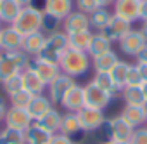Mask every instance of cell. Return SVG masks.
<instances>
[{
	"mask_svg": "<svg viewBox=\"0 0 147 144\" xmlns=\"http://www.w3.org/2000/svg\"><path fill=\"white\" fill-rule=\"evenodd\" d=\"M121 99H123L125 106H142L144 101H145L140 85H126V87H123Z\"/></svg>",
	"mask_w": 147,
	"mask_h": 144,
	"instance_id": "cell-28",
	"label": "cell"
},
{
	"mask_svg": "<svg viewBox=\"0 0 147 144\" xmlns=\"http://www.w3.org/2000/svg\"><path fill=\"white\" fill-rule=\"evenodd\" d=\"M140 89H142V92H144V97L147 99V82H142V85H140Z\"/></svg>",
	"mask_w": 147,
	"mask_h": 144,
	"instance_id": "cell-49",
	"label": "cell"
},
{
	"mask_svg": "<svg viewBox=\"0 0 147 144\" xmlns=\"http://www.w3.org/2000/svg\"><path fill=\"white\" fill-rule=\"evenodd\" d=\"M138 30H140V33L144 35V38H145V42H147V21H142V26H140Z\"/></svg>",
	"mask_w": 147,
	"mask_h": 144,
	"instance_id": "cell-47",
	"label": "cell"
},
{
	"mask_svg": "<svg viewBox=\"0 0 147 144\" xmlns=\"http://www.w3.org/2000/svg\"><path fill=\"white\" fill-rule=\"evenodd\" d=\"M76 115H78L82 130H85L87 134L97 132V130L102 127V123L107 120L102 109H94V108H87V106H83Z\"/></svg>",
	"mask_w": 147,
	"mask_h": 144,
	"instance_id": "cell-6",
	"label": "cell"
},
{
	"mask_svg": "<svg viewBox=\"0 0 147 144\" xmlns=\"http://www.w3.org/2000/svg\"><path fill=\"white\" fill-rule=\"evenodd\" d=\"M137 64V69L142 77V82H147V64H142V62H135Z\"/></svg>",
	"mask_w": 147,
	"mask_h": 144,
	"instance_id": "cell-43",
	"label": "cell"
},
{
	"mask_svg": "<svg viewBox=\"0 0 147 144\" xmlns=\"http://www.w3.org/2000/svg\"><path fill=\"white\" fill-rule=\"evenodd\" d=\"M76 84V80L73 78V77H67V75H64V73H61L49 87H47V90H49V97H50V101H52V104H59L61 106V103H62V99H64V96L69 92V89Z\"/></svg>",
	"mask_w": 147,
	"mask_h": 144,
	"instance_id": "cell-10",
	"label": "cell"
},
{
	"mask_svg": "<svg viewBox=\"0 0 147 144\" xmlns=\"http://www.w3.org/2000/svg\"><path fill=\"white\" fill-rule=\"evenodd\" d=\"M142 109H144V113H145V115H147V99H145V101H144V104H142Z\"/></svg>",
	"mask_w": 147,
	"mask_h": 144,
	"instance_id": "cell-51",
	"label": "cell"
},
{
	"mask_svg": "<svg viewBox=\"0 0 147 144\" xmlns=\"http://www.w3.org/2000/svg\"><path fill=\"white\" fill-rule=\"evenodd\" d=\"M49 144H75V142H73L71 137H67V135H64V134H61V132H55V134L52 135V139H50Z\"/></svg>",
	"mask_w": 147,
	"mask_h": 144,
	"instance_id": "cell-40",
	"label": "cell"
},
{
	"mask_svg": "<svg viewBox=\"0 0 147 144\" xmlns=\"http://www.w3.org/2000/svg\"><path fill=\"white\" fill-rule=\"evenodd\" d=\"M97 4H99V7H109L114 4V0H97Z\"/></svg>",
	"mask_w": 147,
	"mask_h": 144,
	"instance_id": "cell-46",
	"label": "cell"
},
{
	"mask_svg": "<svg viewBox=\"0 0 147 144\" xmlns=\"http://www.w3.org/2000/svg\"><path fill=\"white\" fill-rule=\"evenodd\" d=\"M31 57L23 50H2L0 52V84L11 77H16L30 66Z\"/></svg>",
	"mask_w": 147,
	"mask_h": 144,
	"instance_id": "cell-2",
	"label": "cell"
},
{
	"mask_svg": "<svg viewBox=\"0 0 147 144\" xmlns=\"http://www.w3.org/2000/svg\"><path fill=\"white\" fill-rule=\"evenodd\" d=\"M62 28V21L49 12H43V18H42V26H40V31L45 33V35H52L55 31H61Z\"/></svg>",
	"mask_w": 147,
	"mask_h": 144,
	"instance_id": "cell-34",
	"label": "cell"
},
{
	"mask_svg": "<svg viewBox=\"0 0 147 144\" xmlns=\"http://www.w3.org/2000/svg\"><path fill=\"white\" fill-rule=\"evenodd\" d=\"M21 5L16 0H0V21L4 24H12L21 12Z\"/></svg>",
	"mask_w": 147,
	"mask_h": 144,
	"instance_id": "cell-26",
	"label": "cell"
},
{
	"mask_svg": "<svg viewBox=\"0 0 147 144\" xmlns=\"http://www.w3.org/2000/svg\"><path fill=\"white\" fill-rule=\"evenodd\" d=\"M90 30V19L88 14L75 9L64 21H62V31L71 35V33H78V31H87Z\"/></svg>",
	"mask_w": 147,
	"mask_h": 144,
	"instance_id": "cell-14",
	"label": "cell"
},
{
	"mask_svg": "<svg viewBox=\"0 0 147 144\" xmlns=\"http://www.w3.org/2000/svg\"><path fill=\"white\" fill-rule=\"evenodd\" d=\"M114 11L113 14L126 19L128 23H135L140 19V7H142V0H114L113 4Z\"/></svg>",
	"mask_w": 147,
	"mask_h": 144,
	"instance_id": "cell-9",
	"label": "cell"
},
{
	"mask_svg": "<svg viewBox=\"0 0 147 144\" xmlns=\"http://www.w3.org/2000/svg\"><path fill=\"white\" fill-rule=\"evenodd\" d=\"M119 49L126 54V56H131V57H137V54L144 49V45L147 43L144 35L140 33V30H130L119 42Z\"/></svg>",
	"mask_w": 147,
	"mask_h": 144,
	"instance_id": "cell-13",
	"label": "cell"
},
{
	"mask_svg": "<svg viewBox=\"0 0 147 144\" xmlns=\"http://www.w3.org/2000/svg\"><path fill=\"white\" fill-rule=\"evenodd\" d=\"M119 116L133 128H138V127H144L145 122H147V115L144 113L142 106H125L121 111H119Z\"/></svg>",
	"mask_w": 147,
	"mask_h": 144,
	"instance_id": "cell-22",
	"label": "cell"
},
{
	"mask_svg": "<svg viewBox=\"0 0 147 144\" xmlns=\"http://www.w3.org/2000/svg\"><path fill=\"white\" fill-rule=\"evenodd\" d=\"M75 5L78 7V11H82L85 14H92L95 9H99L97 0H76Z\"/></svg>",
	"mask_w": 147,
	"mask_h": 144,
	"instance_id": "cell-37",
	"label": "cell"
},
{
	"mask_svg": "<svg viewBox=\"0 0 147 144\" xmlns=\"http://www.w3.org/2000/svg\"><path fill=\"white\" fill-rule=\"evenodd\" d=\"M42 18H43V11H38L35 7H23L19 16L16 18V21L12 23V26L23 35H31L35 31H40V26H42Z\"/></svg>",
	"mask_w": 147,
	"mask_h": 144,
	"instance_id": "cell-4",
	"label": "cell"
},
{
	"mask_svg": "<svg viewBox=\"0 0 147 144\" xmlns=\"http://www.w3.org/2000/svg\"><path fill=\"white\" fill-rule=\"evenodd\" d=\"M31 97H33V94H30L28 90H19V92H16L14 96H11L9 97V106H12V108H21V109H26L28 108V104H30V101H31Z\"/></svg>",
	"mask_w": 147,
	"mask_h": 144,
	"instance_id": "cell-35",
	"label": "cell"
},
{
	"mask_svg": "<svg viewBox=\"0 0 147 144\" xmlns=\"http://www.w3.org/2000/svg\"><path fill=\"white\" fill-rule=\"evenodd\" d=\"M23 40L24 37L12 24H5L0 30V47H2V50H21Z\"/></svg>",
	"mask_w": 147,
	"mask_h": 144,
	"instance_id": "cell-15",
	"label": "cell"
},
{
	"mask_svg": "<svg viewBox=\"0 0 147 144\" xmlns=\"http://www.w3.org/2000/svg\"><path fill=\"white\" fill-rule=\"evenodd\" d=\"M52 108H54V104H52L50 97L45 96V94H38V96H33V97H31V101H30L26 111L30 113V116L33 118V122H36L38 118H42V116H43L47 111H50Z\"/></svg>",
	"mask_w": 147,
	"mask_h": 144,
	"instance_id": "cell-17",
	"label": "cell"
},
{
	"mask_svg": "<svg viewBox=\"0 0 147 144\" xmlns=\"http://www.w3.org/2000/svg\"><path fill=\"white\" fill-rule=\"evenodd\" d=\"M69 49V42H67V33H64L62 30L61 31H55L52 35H47L45 38V45L40 52V59L43 61H49V62H55L59 64V59L61 56Z\"/></svg>",
	"mask_w": 147,
	"mask_h": 144,
	"instance_id": "cell-3",
	"label": "cell"
},
{
	"mask_svg": "<svg viewBox=\"0 0 147 144\" xmlns=\"http://www.w3.org/2000/svg\"><path fill=\"white\" fill-rule=\"evenodd\" d=\"M73 11H75V0H47L43 12H49L61 21H64Z\"/></svg>",
	"mask_w": 147,
	"mask_h": 144,
	"instance_id": "cell-18",
	"label": "cell"
},
{
	"mask_svg": "<svg viewBox=\"0 0 147 144\" xmlns=\"http://www.w3.org/2000/svg\"><path fill=\"white\" fill-rule=\"evenodd\" d=\"M61 106H62L66 111H69V113H78V111L85 106L83 85H78V84L73 85V87L69 89V92L64 96V99H62Z\"/></svg>",
	"mask_w": 147,
	"mask_h": 144,
	"instance_id": "cell-16",
	"label": "cell"
},
{
	"mask_svg": "<svg viewBox=\"0 0 147 144\" xmlns=\"http://www.w3.org/2000/svg\"><path fill=\"white\" fill-rule=\"evenodd\" d=\"M61 122H62V113H61L57 108H52V109L47 111L42 118H38L35 123H38L42 128L49 130L50 134H55V132H59V128H61Z\"/></svg>",
	"mask_w": 147,
	"mask_h": 144,
	"instance_id": "cell-25",
	"label": "cell"
},
{
	"mask_svg": "<svg viewBox=\"0 0 147 144\" xmlns=\"http://www.w3.org/2000/svg\"><path fill=\"white\" fill-rule=\"evenodd\" d=\"M59 68L64 75L73 77V78H80L85 77L90 68H92V57L85 50H76V49H67L61 59H59Z\"/></svg>",
	"mask_w": 147,
	"mask_h": 144,
	"instance_id": "cell-1",
	"label": "cell"
},
{
	"mask_svg": "<svg viewBox=\"0 0 147 144\" xmlns=\"http://www.w3.org/2000/svg\"><path fill=\"white\" fill-rule=\"evenodd\" d=\"M92 82H94L97 87H100L102 90H106L113 99H116V97L121 96V90H123V89H119V87L114 84V80L111 78L109 73H95L94 78H92Z\"/></svg>",
	"mask_w": 147,
	"mask_h": 144,
	"instance_id": "cell-27",
	"label": "cell"
},
{
	"mask_svg": "<svg viewBox=\"0 0 147 144\" xmlns=\"http://www.w3.org/2000/svg\"><path fill=\"white\" fill-rule=\"evenodd\" d=\"M0 144H24V132L9 127L0 128Z\"/></svg>",
	"mask_w": 147,
	"mask_h": 144,
	"instance_id": "cell-33",
	"label": "cell"
},
{
	"mask_svg": "<svg viewBox=\"0 0 147 144\" xmlns=\"http://www.w3.org/2000/svg\"><path fill=\"white\" fill-rule=\"evenodd\" d=\"M92 37H94V33H92L90 30H87V31H78V33L67 35V42H69V47H71V49L85 50V52H87L88 47H90Z\"/></svg>",
	"mask_w": 147,
	"mask_h": 144,
	"instance_id": "cell-30",
	"label": "cell"
},
{
	"mask_svg": "<svg viewBox=\"0 0 147 144\" xmlns=\"http://www.w3.org/2000/svg\"><path fill=\"white\" fill-rule=\"evenodd\" d=\"M7 111H9V103H7L5 96H0V123L5 120Z\"/></svg>",
	"mask_w": 147,
	"mask_h": 144,
	"instance_id": "cell-41",
	"label": "cell"
},
{
	"mask_svg": "<svg viewBox=\"0 0 147 144\" xmlns=\"http://www.w3.org/2000/svg\"><path fill=\"white\" fill-rule=\"evenodd\" d=\"M83 97H85V106L87 108H94V109H106L109 106V103L113 101V97L102 90L100 87H97L92 80L83 85Z\"/></svg>",
	"mask_w": 147,
	"mask_h": 144,
	"instance_id": "cell-5",
	"label": "cell"
},
{
	"mask_svg": "<svg viewBox=\"0 0 147 144\" xmlns=\"http://www.w3.org/2000/svg\"><path fill=\"white\" fill-rule=\"evenodd\" d=\"M59 132L64 134V135H67V137H71L75 144H82L83 139L88 135L85 130H82L78 115H76V113H69V111H66V113L62 115V122H61Z\"/></svg>",
	"mask_w": 147,
	"mask_h": 144,
	"instance_id": "cell-7",
	"label": "cell"
},
{
	"mask_svg": "<svg viewBox=\"0 0 147 144\" xmlns=\"http://www.w3.org/2000/svg\"><path fill=\"white\" fill-rule=\"evenodd\" d=\"M21 78H23V89L28 90L30 94L33 96H38V94H43L47 85L43 84V80L35 73L31 68H26L23 73H21Z\"/></svg>",
	"mask_w": 147,
	"mask_h": 144,
	"instance_id": "cell-20",
	"label": "cell"
},
{
	"mask_svg": "<svg viewBox=\"0 0 147 144\" xmlns=\"http://www.w3.org/2000/svg\"><path fill=\"white\" fill-rule=\"evenodd\" d=\"M128 69H130V62H126V61H118L116 62V66L109 71V75H111V78L114 80V84L119 87V89H123L125 85H126V77H128Z\"/></svg>",
	"mask_w": 147,
	"mask_h": 144,
	"instance_id": "cell-32",
	"label": "cell"
},
{
	"mask_svg": "<svg viewBox=\"0 0 147 144\" xmlns=\"http://www.w3.org/2000/svg\"><path fill=\"white\" fill-rule=\"evenodd\" d=\"M54 134L42 128L38 123L33 122V125L24 132V144H49Z\"/></svg>",
	"mask_w": 147,
	"mask_h": 144,
	"instance_id": "cell-24",
	"label": "cell"
},
{
	"mask_svg": "<svg viewBox=\"0 0 147 144\" xmlns=\"http://www.w3.org/2000/svg\"><path fill=\"white\" fill-rule=\"evenodd\" d=\"M145 127H147V122H145Z\"/></svg>",
	"mask_w": 147,
	"mask_h": 144,
	"instance_id": "cell-54",
	"label": "cell"
},
{
	"mask_svg": "<svg viewBox=\"0 0 147 144\" xmlns=\"http://www.w3.org/2000/svg\"><path fill=\"white\" fill-rule=\"evenodd\" d=\"M140 21H147V0H142V7H140Z\"/></svg>",
	"mask_w": 147,
	"mask_h": 144,
	"instance_id": "cell-45",
	"label": "cell"
},
{
	"mask_svg": "<svg viewBox=\"0 0 147 144\" xmlns=\"http://www.w3.org/2000/svg\"><path fill=\"white\" fill-rule=\"evenodd\" d=\"M45 38H47V35L42 33V31H35L31 35H26L24 40H23L21 50L26 56H30V57H38L42 49H43V45H45Z\"/></svg>",
	"mask_w": 147,
	"mask_h": 144,
	"instance_id": "cell-19",
	"label": "cell"
},
{
	"mask_svg": "<svg viewBox=\"0 0 147 144\" xmlns=\"http://www.w3.org/2000/svg\"><path fill=\"white\" fill-rule=\"evenodd\" d=\"M111 18H113V14L109 12L107 7H99V9H95L92 14H88L90 28H94V30L99 33V31H102V30L107 26V23H109Z\"/></svg>",
	"mask_w": 147,
	"mask_h": 144,
	"instance_id": "cell-29",
	"label": "cell"
},
{
	"mask_svg": "<svg viewBox=\"0 0 147 144\" xmlns=\"http://www.w3.org/2000/svg\"><path fill=\"white\" fill-rule=\"evenodd\" d=\"M135 61H137V62H142V64H147V43H145V45H144V49L137 54Z\"/></svg>",
	"mask_w": 147,
	"mask_h": 144,
	"instance_id": "cell-42",
	"label": "cell"
},
{
	"mask_svg": "<svg viewBox=\"0 0 147 144\" xmlns=\"http://www.w3.org/2000/svg\"><path fill=\"white\" fill-rule=\"evenodd\" d=\"M118 61H119L118 54L111 49V50H107V52H104L100 56L92 57V68H94L95 73H109V71L116 66Z\"/></svg>",
	"mask_w": 147,
	"mask_h": 144,
	"instance_id": "cell-21",
	"label": "cell"
},
{
	"mask_svg": "<svg viewBox=\"0 0 147 144\" xmlns=\"http://www.w3.org/2000/svg\"><path fill=\"white\" fill-rule=\"evenodd\" d=\"M45 2H47V0H31L30 7H35V9H38V11H43V9H45Z\"/></svg>",
	"mask_w": 147,
	"mask_h": 144,
	"instance_id": "cell-44",
	"label": "cell"
},
{
	"mask_svg": "<svg viewBox=\"0 0 147 144\" xmlns=\"http://www.w3.org/2000/svg\"><path fill=\"white\" fill-rule=\"evenodd\" d=\"M2 26H4V23H2V21H0V30H2Z\"/></svg>",
	"mask_w": 147,
	"mask_h": 144,
	"instance_id": "cell-52",
	"label": "cell"
},
{
	"mask_svg": "<svg viewBox=\"0 0 147 144\" xmlns=\"http://www.w3.org/2000/svg\"><path fill=\"white\" fill-rule=\"evenodd\" d=\"M130 144H147V127H138L133 130V135L130 139Z\"/></svg>",
	"mask_w": 147,
	"mask_h": 144,
	"instance_id": "cell-39",
	"label": "cell"
},
{
	"mask_svg": "<svg viewBox=\"0 0 147 144\" xmlns=\"http://www.w3.org/2000/svg\"><path fill=\"white\" fill-rule=\"evenodd\" d=\"M0 52H2V47H0Z\"/></svg>",
	"mask_w": 147,
	"mask_h": 144,
	"instance_id": "cell-53",
	"label": "cell"
},
{
	"mask_svg": "<svg viewBox=\"0 0 147 144\" xmlns=\"http://www.w3.org/2000/svg\"><path fill=\"white\" fill-rule=\"evenodd\" d=\"M133 127H130L121 116H114L111 118V132H113V141H125L130 142L131 135H133Z\"/></svg>",
	"mask_w": 147,
	"mask_h": 144,
	"instance_id": "cell-23",
	"label": "cell"
},
{
	"mask_svg": "<svg viewBox=\"0 0 147 144\" xmlns=\"http://www.w3.org/2000/svg\"><path fill=\"white\" fill-rule=\"evenodd\" d=\"M16 2H18L21 7H28V5L31 4V0H16Z\"/></svg>",
	"mask_w": 147,
	"mask_h": 144,
	"instance_id": "cell-48",
	"label": "cell"
},
{
	"mask_svg": "<svg viewBox=\"0 0 147 144\" xmlns=\"http://www.w3.org/2000/svg\"><path fill=\"white\" fill-rule=\"evenodd\" d=\"M2 89H4V92H5L7 97H11V96H14L16 92L23 90V78H21V73L16 75V77L7 78L5 82H2Z\"/></svg>",
	"mask_w": 147,
	"mask_h": 144,
	"instance_id": "cell-36",
	"label": "cell"
},
{
	"mask_svg": "<svg viewBox=\"0 0 147 144\" xmlns=\"http://www.w3.org/2000/svg\"><path fill=\"white\" fill-rule=\"evenodd\" d=\"M130 30H131V23H128L126 19H121V18H118V16L113 14V18L109 19L107 26L102 31H99V33H102L113 43V42H119Z\"/></svg>",
	"mask_w": 147,
	"mask_h": 144,
	"instance_id": "cell-12",
	"label": "cell"
},
{
	"mask_svg": "<svg viewBox=\"0 0 147 144\" xmlns=\"http://www.w3.org/2000/svg\"><path fill=\"white\" fill-rule=\"evenodd\" d=\"M4 123H5V127H9V128L26 132V130L33 125V118L30 116V113H28L26 109L9 106V111H7V115H5Z\"/></svg>",
	"mask_w": 147,
	"mask_h": 144,
	"instance_id": "cell-11",
	"label": "cell"
},
{
	"mask_svg": "<svg viewBox=\"0 0 147 144\" xmlns=\"http://www.w3.org/2000/svg\"><path fill=\"white\" fill-rule=\"evenodd\" d=\"M111 49H113V43L102 33H94L92 42H90V47H88L87 52H88L90 57H95V56H100V54H104V52H107Z\"/></svg>",
	"mask_w": 147,
	"mask_h": 144,
	"instance_id": "cell-31",
	"label": "cell"
},
{
	"mask_svg": "<svg viewBox=\"0 0 147 144\" xmlns=\"http://www.w3.org/2000/svg\"><path fill=\"white\" fill-rule=\"evenodd\" d=\"M126 85H142V77L137 69V64H130V69H128V77H126ZM125 85V87H126Z\"/></svg>",
	"mask_w": 147,
	"mask_h": 144,
	"instance_id": "cell-38",
	"label": "cell"
},
{
	"mask_svg": "<svg viewBox=\"0 0 147 144\" xmlns=\"http://www.w3.org/2000/svg\"><path fill=\"white\" fill-rule=\"evenodd\" d=\"M28 68H31L35 73L43 80V84L49 87L62 71H61V68H59V64H55V62H49V61H43V59H40V57H31V61H30V66Z\"/></svg>",
	"mask_w": 147,
	"mask_h": 144,
	"instance_id": "cell-8",
	"label": "cell"
},
{
	"mask_svg": "<svg viewBox=\"0 0 147 144\" xmlns=\"http://www.w3.org/2000/svg\"><path fill=\"white\" fill-rule=\"evenodd\" d=\"M104 144H130V142H125V141H109V142H104Z\"/></svg>",
	"mask_w": 147,
	"mask_h": 144,
	"instance_id": "cell-50",
	"label": "cell"
}]
</instances>
